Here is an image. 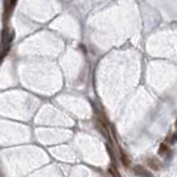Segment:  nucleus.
Listing matches in <instances>:
<instances>
[{"label": "nucleus", "instance_id": "nucleus-3", "mask_svg": "<svg viewBox=\"0 0 177 177\" xmlns=\"http://www.w3.org/2000/svg\"><path fill=\"white\" fill-rule=\"evenodd\" d=\"M16 1H17V0H11V8H14V7H15V5H16Z\"/></svg>", "mask_w": 177, "mask_h": 177}, {"label": "nucleus", "instance_id": "nucleus-1", "mask_svg": "<svg viewBox=\"0 0 177 177\" xmlns=\"http://www.w3.org/2000/svg\"><path fill=\"white\" fill-rule=\"evenodd\" d=\"M135 173H136L137 175H141V176H143V175H144V176H150L149 173H147L145 169L143 167H141V166H137V167L135 168Z\"/></svg>", "mask_w": 177, "mask_h": 177}, {"label": "nucleus", "instance_id": "nucleus-2", "mask_svg": "<svg viewBox=\"0 0 177 177\" xmlns=\"http://www.w3.org/2000/svg\"><path fill=\"white\" fill-rule=\"evenodd\" d=\"M122 159H123L124 165L128 166V164H129V162H128V158H127V157H125V155H124V154H122Z\"/></svg>", "mask_w": 177, "mask_h": 177}]
</instances>
